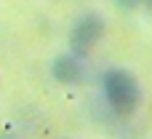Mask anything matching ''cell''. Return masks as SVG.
<instances>
[{
  "label": "cell",
  "instance_id": "obj_1",
  "mask_svg": "<svg viewBox=\"0 0 152 139\" xmlns=\"http://www.w3.org/2000/svg\"><path fill=\"white\" fill-rule=\"evenodd\" d=\"M102 91L107 104L120 115H128L142 104V83L128 67H110L102 78Z\"/></svg>",
  "mask_w": 152,
  "mask_h": 139
},
{
  "label": "cell",
  "instance_id": "obj_2",
  "mask_svg": "<svg viewBox=\"0 0 152 139\" xmlns=\"http://www.w3.org/2000/svg\"><path fill=\"white\" fill-rule=\"evenodd\" d=\"M107 32V21L99 11H86L83 16L75 19L72 29H69V54L75 59H86L91 54V48L104 38Z\"/></svg>",
  "mask_w": 152,
  "mask_h": 139
},
{
  "label": "cell",
  "instance_id": "obj_3",
  "mask_svg": "<svg viewBox=\"0 0 152 139\" xmlns=\"http://www.w3.org/2000/svg\"><path fill=\"white\" fill-rule=\"evenodd\" d=\"M51 75H53V80L61 83V86H75V83L83 80V62L75 59L69 51H64V54L53 56V62H51Z\"/></svg>",
  "mask_w": 152,
  "mask_h": 139
},
{
  "label": "cell",
  "instance_id": "obj_4",
  "mask_svg": "<svg viewBox=\"0 0 152 139\" xmlns=\"http://www.w3.org/2000/svg\"><path fill=\"white\" fill-rule=\"evenodd\" d=\"M142 3H144V0H115V5L123 8V11H136Z\"/></svg>",
  "mask_w": 152,
  "mask_h": 139
},
{
  "label": "cell",
  "instance_id": "obj_5",
  "mask_svg": "<svg viewBox=\"0 0 152 139\" xmlns=\"http://www.w3.org/2000/svg\"><path fill=\"white\" fill-rule=\"evenodd\" d=\"M0 139H21V137H19V131H13V129H5V131L0 134Z\"/></svg>",
  "mask_w": 152,
  "mask_h": 139
},
{
  "label": "cell",
  "instance_id": "obj_6",
  "mask_svg": "<svg viewBox=\"0 0 152 139\" xmlns=\"http://www.w3.org/2000/svg\"><path fill=\"white\" fill-rule=\"evenodd\" d=\"M144 3H147V5H152V0H144Z\"/></svg>",
  "mask_w": 152,
  "mask_h": 139
}]
</instances>
